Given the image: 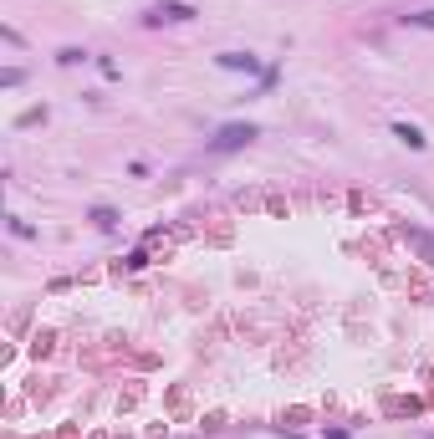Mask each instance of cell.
<instances>
[{
    "mask_svg": "<svg viewBox=\"0 0 434 439\" xmlns=\"http://www.w3.org/2000/svg\"><path fill=\"white\" fill-rule=\"evenodd\" d=\"M215 61H220L225 72H246V77H271L266 67H260V56H251V52H220Z\"/></svg>",
    "mask_w": 434,
    "mask_h": 439,
    "instance_id": "obj_3",
    "label": "cell"
},
{
    "mask_svg": "<svg viewBox=\"0 0 434 439\" xmlns=\"http://www.w3.org/2000/svg\"><path fill=\"white\" fill-rule=\"evenodd\" d=\"M97 67H102V77H107V82H118V77H123V72H118V61H113V56H102V61H97Z\"/></svg>",
    "mask_w": 434,
    "mask_h": 439,
    "instance_id": "obj_9",
    "label": "cell"
},
{
    "mask_svg": "<svg viewBox=\"0 0 434 439\" xmlns=\"http://www.w3.org/2000/svg\"><path fill=\"white\" fill-rule=\"evenodd\" d=\"M87 220H92L97 230H113V225H118V210H113V205H92V210H87Z\"/></svg>",
    "mask_w": 434,
    "mask_h": 439,
    "instance_id": "obj_4",
    "label": "cell"
},
{
    "mask_svg": "<svg viewBox=\"0 0 434 439\" xmlns=\"http://www.w3.org/2000/svg\"><path fill=\"white\" fill-rule=\"evenodd\" d=\"M409 26H424V31H434V11H414V16H404Z\"/></svg>",
    "mask_w": 434,
    "mask_h": 439,
    "instance_id": "obj_7",
    "label": "cell"
},
{
    "mask_svg": "<svg viewBox=\"0 0 434 439\" xmlns=\"http://www.w3.org/2000/svg\"><path fill=\"white\" fill-rule=\"evenodd\" d=\"M429 439H434V434H429Z\"/></svg>",
    "mask_w": 434,
    "mask_h": 439,
    "instance_id": "obj_10",
    "label": "cell"
},
{
    "mask_svg": "<svg viewBox=\"0 0 434 439\" xmlns=\"http://www.w3.org/2000/svg\"><path fill=\"white\" fill-rule=\"evenodd\" d=\"M255 138V123H230V128H220V133L210 138V153H235V148H246Z\"/></svg>",
    "mask_w": 434,
    "mask_h": 439,
    "instance_id": "obj_2",
    "label": "cell"
},
{
    "mask_svg": "<svg viewBox=\"0 0 434 439\" xmlns=\"http://www.w3.org/2000/svg\"><path fill=\"white\" fill-rule=\"evenodd\" d=\"M409 240H414V246L424 251V260H429V266H434V240H429L424 230H409Z\"/></svg>",
    "mask_w": 434,
    "mask_h": 439,
    "instance_id": "obj_6",
    "label": "cell"
},
{
    "mask_svg": "<svg viewBox=\"0 0 434 439\" xmlns=\"http://www.w3.org/2000/svg\"><path fill=\"white\" fill-rule=\"evenodd\" d=\"M394 138H399V143H409V148H424V143H429L414 123H394Z\"/></svg>",
    "mask_w": 434,
    "mask_h": 439,
    "instance_id": "obj_5",
    "label": "cell"
},
{
    "mask_svg": "<svg viewBox=\"0 0 434 439\" xmlns=\"http://www.w3.org/2000/svg\"><path fill=\"white\" fill-rule=\"evenodd\" d=\"M200 11L189 6V0H159V6H148V26H184V20H194Z\"/></svg>",
    "mask_w": 434,
    "mask_h": 439,
    "instance_id": "obj_1",
    "label": "cell"
},
{
    "mask_svg": "<svg viewBox=\"0 0 434 439\" xmlns=\"http://www.w3.org/2000/svg\"><path fill=\"white\" fill-rule=\"evenodd\" d=\"M56 61H61V67H77L82 52H77V47H61V52H56Z\"/></svg>",
    "mask_w": 434,
    "mask_h": 439,
    "instance_id": "obj_8",
    "label": "cell"
}]
</instances>
